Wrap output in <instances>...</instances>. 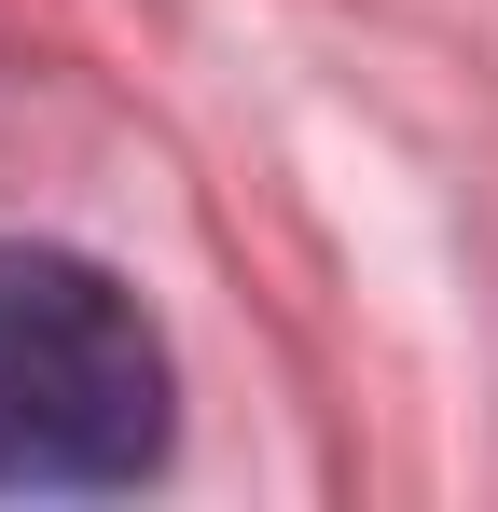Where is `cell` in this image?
Returning <instances> with one entry per match:
<instances>
[{"label": "cell", "mask_w": 498, "mask_h": 512, "mask_svg": "<svg viewBox=\"0 0 498 512\" xmlns=\"http://www.w3.org/2000/svg\"><path fill=\"white\" fill-rule=\"evenodd\" d=\"M166 457V346L83 250L0 236V499H97Z\"/></svg>", "instance_id": "cell-1"}]
</instances>
